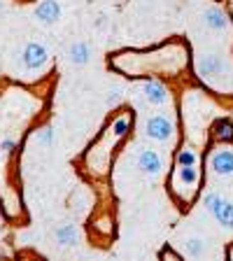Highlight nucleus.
I'll use <instances>...</instances> for the list:
<instances>
[{
    "label": "nucleus",
    "instance_id": "1",
    "mask_svg": "<svg viewBox=\"0 0 233 261\" xmlns=\"http://www.w3.org/2000/svg\"><path fill=\"white\" fill-rule=\"evenodd\" d=\"M110 68L126 77H175L189 68V47L168 42L152 51H121L110 59Z\"/></svg>",
    "mask_w": 233,
    "mask_h": 261
},
{
    "label": "nucleus",
    "instance_id": "2",
    "mask_svg": "<svg viewBox=\"0 0 233 261\" xmlns=\"http://www.w3.org/2000/svg\"><path fill=\"white\" fill-rule=\"evenodd\" d=\"M194 75L210 91H233V61L219 51H203L194 59Z\"/></svg>",
    "mask_w": 233,
    "mask_h": 261
},
{
    "label": "nucleus",
    "instance_id": "3",
    "mask_svg": "<svg viewBox=\"0 0 233 261\" xmlns=\"http://www.w3.org/2000/svg\"><path fill=\"white\" fill-rule=\"evenodd\" d=\"M201 168L198 166H175L170 173V194L177 203L187 205L194 203V198L198 196V185H201Z\"/></svg>",
    "mask_w": 233,
    "mask_h": 261
},
{
    "label": "nucleus",
    "instance_id": "4",
    "mask_svg": "<svg viewBox=\"0 0 233 261\" xmlns=\"http://www.w3.org/2000/svg\"><path fill=\"white\" fill-rule=\"evenodd\" d=\"M142 133H145V138H149L154 142H170L177 136V121H175L173 114L166 112L149 114L145 124H142Z\"/></svg>",
    "mask_w": 233,
    "mask_h": 261
},
{
    "label": "nucleus",
    "instance_id": "5",
    "mask_svg": "<svg viewBox=\"0 0 233 261\" xmlns=\"http://www.w3.org/2000/svg\"><path fill=\"white\" fill-rule=\"evenodd\" d=\"M201 203L222 228H233V203L228 198L219 196L217 191H205L201 196Z\"/></svg>",
    "mask_w": 233,
    "mask_h": 261
},
{
    "label": "nucleus",
    "instance_id": "6",
    "mask_svg": "<svg viewBox=\"0 0 233 261\" xmlns=\"http://www.w3.org/2000/svg\"><path fill=\"white\" fill-rule=\"evenodd\" d=\"M21 68L26 72H42L49 65V49L38 40H31L21 49Z\"/></svg>",
    "mask_w": 233,
    "mask_h": 261
},
{
    "label": "nucleus",
    "instance_id": "7",
    "mask_svg": "<svg viewBox=\"0 0 233 261\" xmlns=\"http://www.w3.org/2000/svg\"><path fill=\"white\" fill-rule=\"evenodd\" d=\"M136 168L140 170L145 177L154 179L166 173V161H163V156L157 149H152V147H140L136 152Z\"/></svg>",
    "mask_w": 233,
    "mask_h": 261
},
{
    "label": "nucleus",
    "instance_id": "8",
    "mask_svg": "<svg viewBox=\"0 0 233 261\" xmlns=\"http://www.w3.org/2000/svg\"><path fill=\"white\" fill-rule=\"evenodd\" d=\"M142 98H145L147 105H154V108H163V105H168L170 100H173V93H170V89L163 84L161 80H157V77H147L145 82H142Z\"/></svg>",
    "mask_w": 233,
    "mask_h": 261
},
{
    "label": "nucleus",
    "instance_id": "9",
    "mask_svg": "<svg viewBox=\"0 0 233 261\" xmlns=\"http://www.w3.org/2000/svg\"><path fill=\"white\" fill-rule=\"evenodd\" d=\"M208 168L212 175L217 177H231L233 175V147L231 145H222L208 159Z\"/></svg>",
    "mask_w": 233,
    "mask_h": 261
},
{
    "label": "nucleus",
    "instance_id": "10",
    "mask_svg": "<svg viewBox=\"0 0 233 261\" xmlns=\"http://www.w3.org/2000/svg\"><path fill=\"white\" fill-rule=\"evenodd\" d=\"M201 21L210 33H228V31H233L231 16H228V12L222 10V7H208V10H203Z\"/></svg>",
    "mask_w": 233,
    "mask_h": 261
},
{
    "label": "nucleus",
    "instance_id": "11",
    "mask_svg": "<svg viewBox=\"0 0 233 261\" xmlns=\"http://www.w3.org/2000/svg\"><path fill=\"white\" fill-rule=\"evenodd\" d=\"M61 3L59 0H40L38 7H35V19H38L42 26H56L61 21Z\"/></svg>",
    "mask_w": 233,
    "mask_h": 261
},
{
    "label": "nucleus",
    "instance_id": "12",
    "mask_svg": "<svg viewBox=\"0 0 233 261\" xmlns=\"http://www.w3.org/2000/svg\"><path fill=\"white\" fill-rule=\"evenodd\" d=\"M54 240H56L59 247H75V245L82 240V231H80V226H77L75 222H65V224H61V226L56 228Z\"/></svg>",
    "mask_w": 233,
    "mask_h": 261
},
{
    "label": "nucleus",
    "instance_id": "13",
    "mask_svg": "<svg viewBox=\"0 0 233 261\" xmlns=\"http://www.w3.org/2000/svg\"><path fill=\"white\" fill-rule=\"evenodd\" d=\"M93 59V47L87 40H75V42L68 47V61L72 65H87Z\"/></svg>",
    "mask_w": 233,
    "mask_h": 261
},
{
    "label": "nucleus",
    "instance_id": "14",
    "mask_svg": "<svg viewBox=\"0 0 233 261\" xmlns=\"http://www.w3.org/2000/svg\"><path fill=\"white\" fill-rule=\"evenodd\" d=\"M210 138L219 145H231L233 142V121L219 117L217 121H212L210 126Z\"/></svg>",
    "mask_w": 233,
    "mask_h": 261
},
{
    "label": "nucleus",
    "instance_id": "15",
    "mask_svg": "<svg viewBox=\"0 0 233 261\" xmlns=\"http://www.w3.org/2000/svg\"><path fill=\"white\" fill-rule=\"evenodd\" d=\"M185 254L191 256V259H201V256L208 254V250H210V245H208L205 238H198V236H189V238H185Z\"/></svg>",
    "mask_w": 233,
    "mask_h": 261
},
{
    "label": "nucleus",
    "instance_id": "16",
    "mask_svg": "<svg viewBox=\"0 0 233 261\" xmlns=\"http://www.w3.org/2000/svg\"><path fill=\"white\" fill-rule=\"evenodd\" d=\"M198 163H201V154L191 145H182L175 152V166H198Z\"/></svg>",
    "mask_w": 233,
    "mask_h": 261
},
{
    "label": "nucleus",
    "instance_id": "17",
    "mask_svg": "<svg viewBox=\"0 0 233 261\" xmlns=\"http://www.w3.org/2000/svg\"><path fill=\"white\" fill-rule=\"evenodd\" d=\"M33 142H38L40 147H49L51 142H54V133H51V128L49 126H42V128L33 130Z\"/></svg>",
    "mask_w": 233,
    "mask_h": 261
},
{
    "label": "nucleus",
    "instance_id": "18",
    "mask_svg": "<svg viewBox=\"0 0 233 261\" xmlns=\"http://www.w3.org/2000/svg\"><path fill=\"white\" fill-rule=\"evenodd\" d=\"M124 96H126V93H124V87H112V89H110V91H108V98H105V105H108V108H119V103H121V100H124Z\"/></svg>",
    "mask_w": 233,
    "mask_h": 261
},
{
    "label": "nucleus",
    "instance_id": "19",
    "mask_svg": "<svg viewBox=\"0 0 233 261\" xmlns=\"http://www.w3.org/2000/svg\"><path fill=\"white\" fill-rule=\"evenodd\" d=\"M16 140H12V138H0V154L3 156H12V154L16 152Z\"/></svg>",
    "mask_w": 233,
    "mask_h": 261
},
{
    "label": "nucleus",
    "instance_id": "20",
    "mask_svg": "<svg viewBox=\"0 0 233 261\" xmlns=\"http://www.w3.org/2000/svg\"><path fill=\"white\" fill-rule=\"evenodd\" d=\"M159 259H161V261H179V259H182V254H179V252H175L173 250V247H163V250L161 252H159Z\"/></svg>",
    "mask_w": 233,
    "mask_h": 261
},
{
    "label": "nucleus",
    "instance_id": "21",
    "mask_svg": "<svg viewBox=\"0 0 233 261\" xmlns=\"http://www.w3.org/2000/svg\"><path fill=\"white\" fill-rule=\"evenodd\" d=\"M163 3H170V0H163Z\"/></svg>",
    "mask_w": 233,
    "mask_h": 261
}]
</instances>
